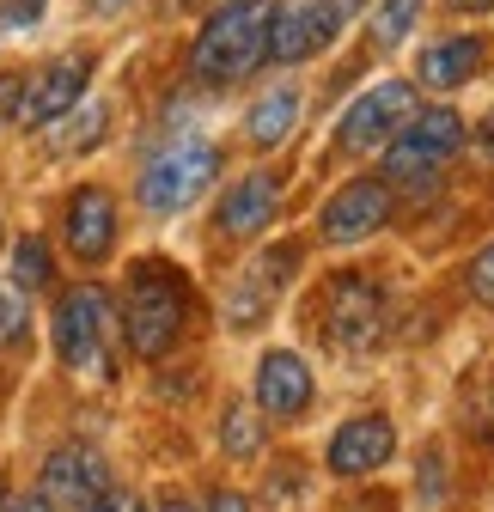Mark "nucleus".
<instances>
[{
    "instance_id": "f257e3e1",
    "label": "nucleus",
    "mask_w": 494,
    "mask_h": 512,
    "mask_svg": "<svg viewBox=\"0 0 494 512\" xmlns=\"http://www.w3.org/2000/svg\"><path fill=\"white\" fill-rule=\"evenodd\" d=\"M122 336L141 360H165L190 324V281H183L165 256H141L135 275H129V293H122Z\"/></svg>"
},
{
    "instance_id": "f03ea898",
    "label": "nucleus",
    "mask_w": 494,
    "mask_h": 512,
    "mask_svg": "<svg viewBox=\"0 0 494 512\" xmlns=\"http://www.w3.org/2000/svg\"><path fill=\"white\" fill-rule=\"evenodd\" d=\"M269 19H275L269 0L214 7L208 25H202L196 43H190V74H196L202 86H232V80H244V74L263 61V49H269Z\"/></svg>"
},
{
    "instance_id": "7ed1b4c3",
    "label": "nucleus",
    "mask_w": 494,
    "mask_h": 512,
    "mask_svg": "<svg viewBox=\"0 0 494 512\" xmlns=\"http://www.w3.org/2000/svg\"><path fill=\"white\" fill-rule=\"evenodd\" d=\"M55 354L68 372H86V378L116 372V305L98 281H80L55 299Z\"/></svg>"
},
{
    "instance_id": "20e7f679",
    "label": "nucleus",
    "mask_w": 494,
    "mask_h": 512,
    "mask_svg": "<svg viewBox=\"0 0 494 512\" xmlns=\"http://www.w3.org/2000/svg\"><path fill=\"white\" fill-rule=\"evenodd\" d=\"M214 177H220V147L214 141H171L165 153L147 159L135 196H141L147 214L165 220V214H183L202 189H214Z\"/></svg>"
},
{
    "instance_id": "39448f33",
    "label": "nucleus",
    "mask_w": 494,
    "mask_h": 512,
    "mask_svg": "<svg viewBox=\"0 0 494 512\" xmlns=\"http://www.w3.org/2000/svg\"><path fill=\"white\" fill-rule=\"evenodd\" d=\"M324 311V336L342 348V354H366L379 336H385V287L373 275H336L318 299Z\"/></svg>"
},
{
    "instance_id": "423d86ee",
    "label": "nucleus",
    "mask_w": 494,
    "mask_h": 512,
    "mask_svg": "<svg viewBox=\"0 0 494 512\" xmlns=\"http://www.w3.org/2000/svg\"><path fill=\"white\" fill-rule=\"evenodd\" d=\"M348 7H354V0H287V7H275L263 61H281V68H293V61H312L318 49L336 43Z\"/></svg>"
},
{
    "instance_id": "0eeeda50",
    "label": "nucleus",
    "mask_w": 494,
    "mask_h": 512,
    "mask_svg": "<svg viewBox=\"0 0 494 512\" xmlns=\"http://www.w3.org/2000/svg\"><path fill=\"white\" fill-rule=\"evenodd\" d=\"M293 269H299V244H293V238H281V244L257 250L251 263L238 269V281L226 287V324H232V330H257L263 317L275 311L281 287L293 281Z\"/></svg>"
},
{
    "instance_id": "6e6552de",
    "label": "nucleus",
    "mask_w": 494,
    "mask_h": 512,
    "mask_svg": "<svg viewBox=\"0 0 494 512\" xmlns=\"http://www.w3.org/2000/svg\"><path fill=\"white\" fill-rule=\"evenodd\" d=\"M86 86H92V55H86V49L55 55L49 68H37V74L19 86V110H13V122H19V128H55L68 110H80Z\"/></svg>"
},
{
    "instance_id": "1a4fd4ad",
    "label": "nucleus",
    "mask_w": 494,
    "mask_h": 512,
    "mask_svg": "<svg viewBox=\"0 0 494 512\" xmlns=\"http://www.w3.org/2000/svg\"><path fill=\"white\" fill-rule=\"evenodd\" d=\"M415 116V86L409 80H379L373 92H360L348 110H342V128L336 141L342 153H373V147H391L403 135V122Z\"/></svg>"
},
{
    "instance_id": "9d476101",
    "label": "nucleus",
    "mask_w": 494,
    "mask_h": 512,
    "mask_svg": "<svg viewBox=\"0 0 494 512\" xmlns=\"http://www.w3.org/2000/svg\"><path fill=\"white\" fill-rule=\"evenodd\" d=\"M110 488V464L92 452V445H55L49 464H43V482H37V500L49 512H92Z\"/></svg>"
},
{
    "instance_id": "9b49d317",
    "label": "nucleus",
    "mask_w": 494,
    "mask_h": 512,
    "mask_svg": "<svg viewBox=\"0 0 494 512\" xmlns=\"http://www.w3.org/2000/svg\"><path fill=\"white\" fill-rule=\"evenodd\" d=\"M391 214H397L391 189H385L379 177H354V183H342L336 196L324 202V214H318V238H324V244H360V238L385 232Z\"/></svg>"
},
{
    "instance_id": "f8f14e48",
    "label": "nucleus",
    "mask_w": 494,
    "mask_h": 512,
    "mask_svg": "<svg viewBox=\"0 0 494 512\" xmlns=\"http://www.w3.org/2000/svg\"><path fill=\"white\" fill-rule=\"evenodd\" d=\"M391 458H397V427H391V415H348L330 433V452H324L330 476H373Z\"/></svg>"
},
{
    "instance_id": "ddd939ff",
    "label": "nucleus",
    "mask_w": 494,
    "mask_h": 512,
    "mask_svg": "<svg viewBox=\"0 0 494 512\" xmlns=\"http://www.w3.org/2000/svg\"><path fill=\"white\" fill-rule=\"evenodd\" d=\"M61 238H68V250L80 263H104L116 250V196L104 183H80L68 196V208H61Z\"/></svg>"
},
{
    "instance_id": "4468645a",
    "label": "nucleus",
    "mask_w": 494,
    "mask_h": 512,
    "mask_svg": "<svg viewBox=\"0 0 494 512\" xmlns=\"http://www.w3.org/2000/svg\"><path fill=\"white\" fill-rule=\"evenodd\" d=\"M312 366H305L299 354L275 348L257 360V384H251V397H257V415L263 421H299L305 409H312Z\"/></svg>"
},
{
    "instance_id": "2eb2a0df",
    "label": "nucleus",
    "mask_w": 494,
    "mask_h": 512,
    "mask_svg": "<svg viewBox=\"0 0 494 512\" xmlns=\"http://www.w3.org/2000/svg\"><path fill=\"white\" fill-rule=\"evenodd\" d=\"M275 208H281V177L275 171H244L220 196L214 226H220V238H257L275 220Z\"/></svg>"
},
{
    "instance_id": "dca6fc26",
    "label": "nucleus",
    "mask_w": 494,
    "mask_h": 512,
    "mask_svg": "<svg viewBox=\"0 0 494 512\" xmlns=\"http://www.w3.org/2000/svg\"><path fill=\"white\" fill-rule=\"evenodd\" d=\"M482 61H488L482 37H446V43H434V49L421 55V86L458 92V86H470V80L482 74Z\"/></svg>"
},
{
    "instance_id": "f3484780",
    "label": "nucleus",
    "mask_w": 494,
    "mask_h": 512,
    "mask_svg": "<svg viewBox=\"0 0 494 512\" xmlns=\"http://www.w3.org/2000/svg\"><path fill=\"white\" fill-rule=\"evenodd\" d=\"M379 183H385V189H403L409 202H434V196H440V159L397 135V141L385 147V177H379Z\"/></svg>"
},
{
    "instance_id": "a211bd4d",
    "label": "nucleus",
    "mask_w": 494,
    "mask_h": 512,
    "mask_svg": "<svg viewBox=\"0 0 494 512\" xmlns=\"http://www.w3.org/2000/svg\"><path fill=\"white\" fill-rule=\"evenodd\" d=\"M299 122V86H275L251 104V116H244V135H251V147H281L293 135Z\"/></svg>"
},
{
    "instance_id": "6ab92c4d",
    "label": "nucleus",
    "mask_w": 494,
    "mask_h": 512,
    "mask_svg": "<svg viewBox=\"0 0 494 512\" xmlns=\"http://www.w3.org/2000/svg\"><path fill=\"white\" fill-rule=\"evenodd\" d=\"M403 141H415L421 153H434V159H452V153L464 147V116H458V110H446V104L415 110V116L403 122Z\"/></svg>"
},
{
    "instance_id": "aec40b11",
    "label": "nucleus",
    "mask_w": 494,
    "mask_h": 512,
    "mask_svg": "<svg viewBox=\"0 0 494 512\" xmlns=\"http://www.w3.org/2000/svg\"><path fill=\"white\" fill-rule=\"evenodd\" d=\"M61 122H68V128H49V153H80V147H98L104 141L110 110L104 104H86V110H68Z\"/></svg>"
},
{
    "instance_id": "412c9836",
    "label": "nucleus",
    "mask_w": 494,
    "mask_h": 512,
    "mask_svg": "<svg viewBox=\"0 0 494 512\" xmlns=\"http://www.w3.org/2000/svg\"><path fill=\"white\" fill-rule=\"evenodd\" d=\"M220 445H226V458H257L263 452V415H251L244 403H226Z\"/></svg>"
},
{
    "instance_id": "4be33fe9",
    "label": "nucleus",
    "mask_w": 494,
    "mask_h": 512,
    "mask_svg": "<svg viewBox=\"0 0 494 512\" xmlns=\"http://www.w3.org/2000/svg\"><path fill=\"white\" fill-rule=\"evenodd\" d=\"M13 287H19V293L49 287V244H43V238H19V244H13Z\"/></svg>"
},
{
    "instance_id": "5701e85b",
    "label": "nucleus",
    "mask_w": 494,
    "mask_h": 512,
    "mask_svg": "<svg viewBox=\"0 0 494 512\" xmlns=\"http://www.w3.org/2000/svg\"><path fill=\"white\" fill-rule=\"evenodd\" d=\"M415 19H421V0H385V7L373 13V43L379 49H397L415 31Z\"/></svg>"
},
{
    "instance_id": "b1692460",
    "label": "nucleus",
    "mask_w": 494,
    "mask_h": 512,
    "mask_svg": "<svg viewBox=\"0 0 494 512\" xmlns=\"http://www.w3.org/2000/svg\"><path fill=\"white\" fill-rule=\"evenodd\" d=\"M25 293L13 287V281H0V348H7V342H19L25 336Z\"/></svg>"
},
{
    "instance_id": "393cba45",
    "label": "nucleus",
    "mask_w": 494,
    "mask_h": 512,
    "mask_svg": "<svg viewBox=\"0 0 494 512\" xmlns=\"http://www.w3.org/2000/svg\"><path fill=\"white\" fill-rule=\"evenodd\" d=\"M464 287H470V299L494 305V244H482V250L470 256V269H464Z\"/></svg>"
},
{
    "instance_id": "a878e982",
    "label": "nucleus",
    "mask_w": 494,
    "mask_h": 512,
    "mask_svg": "<svg viewBox=\"0 0 494 512\" xmlns=\"http://www.w3.org/2000/svg\"><path fill=\"white\" fill-rule=\"evenodd\" d=\"M92 512H147V500L129 494V488H104V500H98Z\"/></svg>"
},
{
    "instance_id": "bb28decb",
    "label": "nucleus",
    "mask_w": 494,
    "mask_h": 512,
    "mask_svg": "<svg viewBox=\"0 0 494 512\" xmlns=\"http://www.w3.org/2000/svg\"><path fill=\"white\" fill-rule=\"evenodd\" d=\"M19 74H0V122H13V110H19Z\"/></svg>"
},
{
    "instance_id": "cd10ccee",
    "label": "nucleus",
    "mask_w": 494,
    "mask_h": 512,
    "mask_svg": "<svg viewBox=\"0 0 494 512\" xmlns=\"http://www.w3.org/2000/svg\"><path fill=\"white\" fill-rule=\"evenodd\" d=\"M208 512H251V500H244V494H232V488H220Z\"/></svg>"
},
{
    "instance_id": "c85d7f7f",
    "label": "nucleus",
    "mask_w": 494,
    "mask_h": 512,
    "mask_svg": "<svg viewBox=\"0 0 494 512\" xmlns=\"http://www.w3.org/2000/svg\"><path fill=\"white\" fill-rule=\"evenodd\" d=\"M0 512H49L37 494H19V500H0Z\"/></svg>"
},
{
    "instance_id": "c756f323",
    "label": "nucleus",
    "mask_w": 494,
    "mask_h": 512,
    "mask_svg": "<svg viewBox=\"0 0 494 512\" xmlns=\"http://www.w3.org/2000/svg\"><path fill=\"white\" fill-rule=\"evenodd\" d=\"M86 7H92V13H129L135 0H86Z\"/></svg>"
},
{
    "instance_id": "7c9ffc66",
    "label": "nucleus",
    "mask_w": 494,
    "mask_h": 512,
    "mask_svg": "<svg viewBox=\"0 0 494 512\" xmlns=\"http://www.w3.org/2000/svg\"><path fill=\"white\" fill-rule=\"evenodd\" d=\"M159 512H196V506L183 500V494H171V500H159Z\"/></svg>"
},
{
    "instance_id": "2f4dec72",
    "label": "nucleus",
    "mask_w": 494,
    "mask_h": 512,
    "mask_svg": "<svg viewBox=\"0 0 494 512\" xmlns=\"http://www.w3.org/2000/svg\"><path fill=\"white\" fill-rule=\"evenodd\" d=\"M482 147H488V159H494V110H488V122H482Z\"/></svg>"
},
{
    "instance_id": "473e14b6",
    "label": "nucleus",
    "mask_w": 494,
    "mask_h": 512,
    "mask_svg": "<svg viewBox=\"0 0 494 512\" xmlns=\"http://www.w3.org/2000/svg\"><path fill=\"white\" fill-rule=\"evenodd\" d=\"M458 13H482V7H494V0H452Z\"/></svg>"
},
{
    "instance_id": "72a5a7b5",
    "label": "nucleus",
    "mask_w": 494,
    "mask_h": 512,
    "mask_svg": "<svg viewBox=\"0 0 494 512\" xmlns=\"http://www.w3.org/2000/svg\"><path fill=\"white\" fill-rule=\"evenodd\" d=\"M354 512H391V506H385V500H379V506H354Z\"/></svg>"
},
{
    "instance_id": "f704fd0d",
    "label": "nucleus",
    "mask_w": 494,
    "mask_h": 512,
    "mask_svg": "<svg viewBox=\"0 0 494 512\" xmlns=\"http://www.w3.org/2000/svg\"><path fill=\"white\" fill-rule=\"evenodd\" d=\"M214 7H244V0H214Z\"/></svg>"
}]
</instances>
